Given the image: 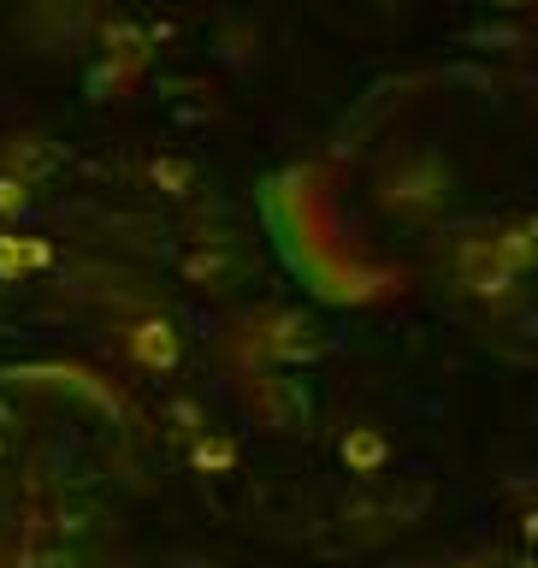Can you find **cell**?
<instances>
[{
    "label": "cell",
    "mask_w": 538,
    "mask_h": 568,
    "mask_svg": "<svg viewBox=\"0 0 538 568\" xmlns=\"http://www.w3.org/2000/svg\"><path fill=\"white\" fill-rule=\"evenodd\" d=\"M461 278H468L479 296H504V291H509V278H515V273H509V261L497 255V237L461 248Z\"/></svg>",
    "instance_id": "obj_1"
},
{
    "label": "cell",
    "mask_w": 538,
    "mask_h": 568,
    "mask_svg": "<svg viewBox=\"0 0 538 568\" xmlns=\"http://www.w3.org/2000/svg\"><path fill=\"white\" fill-rule=\"evenodd\" d=\"M131 349H136L142 367H172L177 362V332L166 326V320H142L136 337H131Z\"/></svg>",
    "instance_id": "obj_2"
},
{
    "label": "cell",
    "mask_w": 538,
    "mask_h": 568,
    "mask_svg": "<svg viewBox=\"0 0 538 568\" xmlns=\"http://www.w3.org/2000/svg\"><path fill=\"white\" fill-rule=\"evenodd\" d=\"M53 248L35 243V237H0V278H18V273H35V266H48Z\"/></svg>",
    "instance_id": "obj_3"
},
{
    "label": "cell",
    "mask_w": 538,
    "mask_h": 568,
    "mask_svg": "<svg viewBox=\"0 0 538 568\" xmlns=\"http://www.w3.org/2000/svg\"><path fill=\"white\" fill-rule=\"evenodd\" d=\"M344 462H349L355 474H379L385 438H379V433H367V426H362V433H349V438H344Z\"/></svg>",
    "instance_id": "obj_4"
},
{
    "label": "cell",
    "mask_w": 538,
    "mask_h": 568,
    "mask_svg": "<svg viewBox=\"0 0 538 568\" xmlns=\"http://www.w3.org/2000/svg\"><path fill=\"white\" fill-rule=\"evenodd\" d=\"M231 456H237V450H231L225 438H207V444H195V462H202V468H231Z\"/></svg>",
    "instance_id": "obj_5"
},
{
    "label": "cell",
    "mask_w": 538,
    "mask_h": 568,
    "mask_svg": "<svg viewBox=\"0 0 538 568\" xmlns=\"http://www.w3.org/2000/svg\"><path fill=\"white\" fill-rule=\"evenodd\" d=\"M24 178H0V213H24Z\"/></svg>",
    "instance_id": "obj_6"
}]
</instances>
